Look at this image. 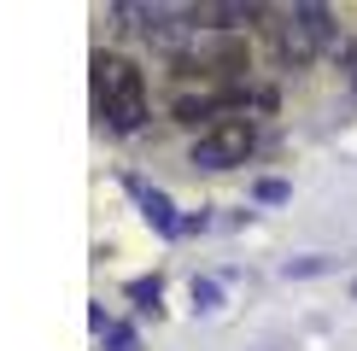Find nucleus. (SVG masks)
<instances>
[{
    "instance_id": "7ed1b4c3",
    "label": "nucleus",
    "mask_w": 357,
    "mask_h": 351,
    "mask_svg": "<svg viewBox=\"0 0 357 351\" xmlns=\"http://www.w3.org/2000/svg\"><path fill=\"white\" fill-rule=\"evenodd\" d=\"M270 29H275V53L287 58V65H310V58H317V47H322V36L299 18V6H293L281 24H270Z\"/></svg>"
},
{
    "instance_id": "f257e3e1",
    "label": "nucleus",
    "mask_w": 357,
    "mask_h": 351,
    "mask_svg": "<svg viewBox=\"0 0 357 351\" xmlns=\"http://www.w3.org/2000/svg\"><path fill=\"white\" fill-rule=\"evenodd\" d=\"M94 111L117 135H135L146 123V82L123 53H106V47L94 53Z\"/></svg>"
},
{
    "instance_id": "39448f33",
    "label": "nucleus",
    "mask_w": 357,
    "mask_h": 351,
    "mask_svg": "<svg viewBox=\"0 0 357 351\" xmlns=\"http://www.w3.org/2000/svg\"><path fill=\"white\" fill-rule=\"evenodd\" d=\"M129 299H141L146 311H153V304H158V275H153V281H129Z\"/></svg>"
},
{
    "instance_id": "0eeeda50",
    "label": "nucleus",
    "mask_w": 357,
    "mask_h": 351,
    "mask_svg": "<svg viewBox=\"0 0 357 351\" xmlns=\"http://www.w3.org/2000/svg\"><path fill=\"white\" fill-rule=\"evenodd\" d=\"M106 351H135V328H112L106 334Z\"/></svg>"
},
{
    "instance_id": "20e7f679",
    "label": "nucleus",
    "mask_w": 357,
    "mask_h": 351,
    "mask_svg": "<svg viewBox=\"0 0 357 351\" xmlns=\"http://www.w3.org/2000/svg\"><path fill=\"white\" fill-rule=\"evenodd\" d=\"M129 187H135V194H141V205H146V217H153V223L165 228V234H182V223H176V211H170V199L158 194V187H141V182H129Z\"/></svg>"
},
{
    "instance_id": "6e6552de",
    "label": "nucleus",
    "mask_w": 357,
    "mask_h": 351,
    "mask_svg": "<svg viewBox=\"0 0 357 351\" xmlns=\"http://www.w3.org/2000/svg\"><path fill=\"white\" fill-rule=\"evenodd\" d=\"M317 270H328L322 258H305V263H287V275H317Z\"/></svg>"
},
{
    "instance_id": "f03ea898",
    "label": "nucleus",
    "mask_w": 357,
    "mask_h": 351,
    "mask_svg": "<svg viewBox=\"0 0 357 351\" xmlns=\"http://www.w3.org/2000/svg\"><path fill=\"white\" fill-rule=\"evenodd\" d=\"M252 146H258V135H252L246 117H229V123H211L199 141H193V164L199 170H234L252 158Z\"/></svg>"
},
{
    "instance_id": "1a4fd4ad",
    "label": "nucleus",
    "mask_w": 357,
    "mask_h": 351,
    "mask_svg": "<svg viewBox=\"0 0 357 351\" xmlns=\"http://www.w3.org/2000/svg\"><path fill=\"white\" fill-rule=\"evenodd\" d=\"M351 292H357V287H351Z\"/></svg>"
},
{
    "instance_id": "423d86ee",
    "label": "nucleus",
    "mask_w": 357,
    "mask_h": 351,
    "mask_svg": "<svg viewBox=\"0 0 357 351\" xmlns=\"http://www.w3.org/2000/svg\"><path fill=\"white\" fill-rule=\"evenodd\" d=\"M258 199L264 205H281V199H287V182H275V176H270V182H258Z\"/></svg>"
}]
</instances>
